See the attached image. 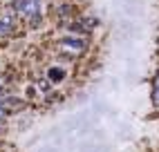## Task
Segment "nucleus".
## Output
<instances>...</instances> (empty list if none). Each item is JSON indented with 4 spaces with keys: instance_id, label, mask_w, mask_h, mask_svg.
<instances>
[{
    "instance_id": "nucleus-1",
    "label": "nucleus",
    "mask_w": 159,
    "mask_h": 152,
    "mask_svg": "<svg viewBox=\"0 0 159 152\" xmlns=\"http://www.w3.org/2000/svg\"><path fill=\"white\" fill-rule=\"evenodd\" d=\"M14 11H18L20 16L31 18L34 14L40 11V0H16L14 2Z\"/></svg>"
},
{
    "instance_id": "nucleus-2",
    "label": "nucleus",
    "mask_w": 159,
    "mask_h": 152,
    "mask_svg": "<svg viewBox=\"0 0 159 152\" xmlns=\"http://www.w3.org/2000/svg\"><path fill=\"white\" fill-rule=\"evenodd\" d=\"M16 27V18L14 16H0V36H9Z\"/></svg>"
}]
</instances>
